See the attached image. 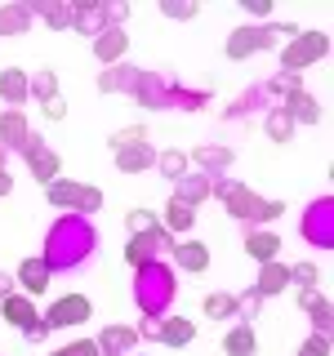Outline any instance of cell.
<instances>
[{"label":"cell","instance_id":"1","mask_svg":"<svg viewBox=\"0 0 334 356\" xmlns=\"http://www.w3.org/2000/svg\"><path fill=\"white\" fill-rule=\"evenodd\" d=\"M98 254V232L85 214H58L45 232V267L54 276H67V272H81V267Z\"/></svg>","mask_w":334,"mask_h":356},{"label":"cell","instance_id":"2","mask_svg":"<svg viewBox=\"0 0 334 356\" xmlns=\"http://www.w3.org/2000/svg\"><path fill=\"white\" fill-rule=\"evenodd\" d=\"M209 196H218L223 209H228L232 218L250 222V227H263V222L285 214V200H263V196H254L245 183H237V178H228V174L209 178Z\"/></svg>","mask_w":334,"mask_h":356},{"label":"cell","instance_id":"3","mask_svg":"<svg viewBox=\"0 0 334 356\" xmlns=\"http://www.w3.org/2000/svg\"><path fill=\"white\" fill-rule=\"evenodd\" d=\"M174 267L170 263H143L134 267V303H138L143 316H165L174 303Z\"/></svg>","mask_w":334,"mask_h":356},{"label":"cell","instance_id":"4","mask_svg":"<svg viewBox=\"0 0 334 356\" xmlns=\"http://www.w3.org/2000/svg\"><path fill=\"white\" fill-rule=\"evenodd\" d=\"M45 200L49 205L67 209V214H98L103 209V192L89 183H67V178H54V183H45Z\"/></svg>","mask_w":334,"mask_h":356},{"label":"cell","instance_id":"5","mask_svg":"<svg viewBox=\"0 0 334 356\" xmlns=\"http://www.w3.org/2000/svg\"><path fill=\"white\" fill-rule=\"evenodd\" d=\"M299 236L317 250H334V196H317L299 218Z\"/></svg>","mask_w":334,"mask_h":356},{"label":"cell","instance_id":"6","mask_svg":"<svg viewBox=\"0 0 334 356\" xmlns=\"http://www.w3.org/2000/svg\"><path fill=\"white\" fill-rule=\"evenodd\" d=\"M330 54V36L326 31H299L294 40L281 49V72H303V67H312V63H321Z\"/></svg>","mask_w":334,"mask_h":356},{"label":"cell","instance_id":"7","mask_svg":"<svg viewBox=\"0 0 334 356\" xmlns=\"http://www.w3.org/2000/svg\"><path fill=\"white\" fill-rule=\"evenodd\" d=\"M272 44H276L272 22H245V27H237L228 40H223V54H228L232 63H241V58H250V54L272 49Z\"/></svg>","mask_w":334,"mask_h":356},{"label":"cell","instance_id":"8","mask_svg":"<svg viewBox=\"0 0 334 356\" xmlns=\"http://www.w3.org/2000/svg\"><path fill=\"white\" fill-rule=\"evenodd\" d=\"M174 81L165 72H148L143 67L138 72V85H134V98H138V107H148V111H170L174 107Z\"/></svg>","mask_w":334,"mask_h":356},{"label":"cell","instance_id":"9","mask_svg":"<svg viewBox=\"0 0 334 356\" xmlns=\"http://www.w3.org/2000/svg\"><path fill=\"white\" fill-rule=\"evenodd\" d=\"M170 250H174L170 232H165V227H152V232H138V236H129V245H125V263H129V267L161 263Z\"/></svg>","mask_w":334,"mask_h":356},{"label":"cell","instance_id":"10","mask_svg":"<svg viewBox=\"0 0 334 356\" xmlns=\"http://www.w3.org/2000/svg\"><path fill=\"white\" fill-rule=\"evenodd\" d=\"M89 316H94V303H89L85 294H63V298L49 303V312L40 316V325L45 330H67V325H81Z\"/></svg>","mask_w":334,"mask_h":356},{"label":"cell","instance_id":"11","mask_svg":"<svg viewBox=\"0 0 334 356\" xmlns=\"http://www.w3.org/2000/svg\"><path fill=\"white\" fill-rule=\"evenodd\" d=\"M22 156H27V170L40 178V187H45V183H54V178H58V170H63L58 152H54L49 143L40 138V134H31V138H27V147H22Z\"/></svg>","mask_w":334,"mask_h":356},{"label":"cell","instance_id":"12","mask_svg":"<svg viewBox=\"0 0 334 356\" xmlns=\"http://www.w3.org/2000/svg\"><path fill=\"white\" fill-rule=\"evenodd\" d=\"M267 107H272V94H267V85H250L241 98H232V103L223 107V120H250V116H267Z\"/></svg>","mask_w":334,"mask_h":356},{"label":"cell","instance_id":"13","mask_svg":"<svg viewBox=\"0 0 334 356\" xmlns=\"http://www.w3.org/2000/svg\"><path fill=\"white\" fill-rule=\"evenodd\" d=\"M232 161H237V152H232V147H218V143H200V147L187 156V165H196V170H200V174H209V178L228 174V170H232Z\"/></svg>","mask_w":334,"mask_h":356},{"label":"cell","instance_id":"14","mask_svg":"<svg viewBox=\"0 0 334 356\" xmlns=\"http://www.w3.org/2000/svg\"><path fill=\"white\" fill-rule=\"evenodd\" d=\"M27 138H31L27 116H22L18 107H5V111H0V147H5V152H22Z\"/></svg>","mask_w":334,"mask_h":356},{"label":"cell","instance_id":"15","mask_svg":"<svg viewBox=\"0 0 334 356\" xmlns=\"http://www.w3.org/2000/svg\"><path fill=\"white\" fill-rule=\"evenodd\" d=\"M94 343H98V356H134V348H138V334H134L129 325H107Z\"/></svg>","mask_w":334,"mask_h":356},{"label":"cell","instance_id":"16","mask_svg":"<svg viewBox=\"0 0 334 356\" xmlns=\"http://www.w3.org/2000/svg\"><path fill=\"white\" fill-rule=\"evenodd\" d=\"M138 72H143V67H134V63H111L107 72L98 76V89H103V94H134Z\"/></svg>","mask_w":334,"mask_h":356},{"label":"cell","instance_id":"17","mask_svg":"<svg viewBox=\"0 0 334 356\" xmlns=\"http://www.w3.org/2000/svg\"><path fill=\"white\" fill-rule=\"evenodd\" d=\"M259 298H272V294H281V289H289V267L281 259H272V263H259V281L250 285Z\"/></svg>","mask_w":334,"mask_h":356},{"label":"cell","instance_id":"18","mask_svg":"<svg viewBox=\"0 0 334 356\" xmlns=\"http://www.w3.org/2000/svg\"><path fill=\"white\" fill-rule=\"evenodd\" d=\"M0 312H5V321L14 330H31L40 321V312H36V303H31L27 294H5L0 298Z\"/></svg>","mask_w":334,"mask_h":356},{"label":"cell","instance_id":"19","mask_svg":"<svg viewBox=\"0 0 334 356\" xmlns=\"http://www.w3.org/2000/svg\"><path fill=\"white\" fill-rule=\"evenodd\" d=\"M125 49H129V36H125V27H107L103 36H94V58L98 63H125Z\"/></svg>","mask_w":334,"mask_h":356},{"label":"cell","instance_id":"20","mask_svg":"<svg viewBox=\"0 0 334 356\" xmlns=\"http://www.w3.org/2000/svg\"><path fill=\"white\" fill-rule=\"evenodd\" d=\"M111 156H116V170L120 174L156 170V147H152V143H134V147H120V152H111Z\"/></svg>","mask_w":334,"mask_h":356},{"label":"cell","instance_id":"21","mask_svg":"<svg viewBox=\"0 0 334 356\" xmlns=\"http://www.w3.org/2000/svg\"><path fill=\"white\" fill-rule=\"evenodd\" d=\"M192 339H196V321L192 316H161L156 343H165V348H187Z\"/></svg>","mask_w":334,"mask_h":356},{"label":"cell","instance_id":"22","mask_svg":"<svg viewBox=\"0 0 334 356\" xmlns=\"http://www.w3.org/2000/svg\"><path fill=\"white\" fill-rule=\"evenodd\" d=\"M174 200H183V205H200V200H209V174H200V170H187L183 178L174 183Z\"/></svg>","mask_w":334,"mask_h":356},{"label":"cell","instance_id":"23","mask_svg":"<svg viewBox=\"0 0 334 356\" xmlns=\"http://www.w3.org/2000/svg\"><path fill=\"white\" fill-rule=\"evenodd\" d=\"M170 254H174V263L183 267V272H192V276H200L209 267V245H200V241H178Z\"/></svg>","mask_w":334,"mask_h":356},{"label":"cell","instance_id":"24","mask_svg":"<svg viewBox=\"0 0 334 356\" xmlns=\"http://www.w3.org/2000/svg\"><path fill=\"white\" fill-rule=\"evenodd\" d=\"M49 267H45V259H22L18 263V285L27 289V298L31 294H45V289H49Z\"/></svg>","mask_w":334,"mask_h":356},{"label":"cell","instance_id":"25","mask_svg":"<svg viewBox=\"0 0 334 356\" xmlns=\"http://www.w3.org/2000/svg\"><path fill=\"white\" fill-rule=\"evenodd\" d=\"M27 9H31V18H45L54 31L72 27V5H67V0H31Z\"/></svg>","mask_w":334,"mask_h":356},{"label":"cell","instance_id":"26","mask_svg":"<svg viewBox=\"0 0 334 356\" xmlns=\"http://www.w3.org/2000/svg\"><path fill=\"white\" fill-rule=\"evenodd\" d=\"M245 254L259 263H272L276 254H281V241H276V232H263V227H250L245 232Z\"/></svg>","mask_w":334,"mask_h":356},{"label":"cell","instance_id":"27","mask_svg":"<svg viewBox=\"0 0 334 356\" xmlns=\"http://www.w3.org/2000/svg\"><path fill=\"white\" fill-rule=\"evenodd\" d=\"M281 107L289 111V120H294V125H317V120H321V107H317V98H312L308 89H294Z\"/></svg>","mask_w":334,"mask_h":356},{"label":"cell","instance_id":"28","mask_svg":"<svg viewBox=\"0 0 334 356\" xmlns=\"http://www.w3.org/2000/svg\"><path fill=\"white\" fill-rule=\"evenodd\" d=\"M0 98H5L9 107H22L31 98V89H27V72H18V67H5L0 72Z\"/></svg>","mask_w":334,"mask_h":356},{"label":"cell","instance_id":"29","mask_svg":"<svg viewBox=\"0 0 334 356\" xmlns=\"http://www.w3.org/2000/svg\"><path fill=\"white\" fill-rule=\"evenodd\" d=\"M72 27L81 36H103L107 22H103V5H72Z\"/></svg>","mask_w":334,"mask_h":356},{"label":"cell","instance_id":"30","mask_svg":"<svg viewBox=\"0 0 334 356\" xmlns=\"http://www.w3.org/2000/svg\"><path fill=\"white\" fill-rule=\"evenodd\" d=\"M254 348H259V339H254V325H245V321L223 334V352L228 356H254Z\"/></svg>","mask_w":334,"mask_h":356},{"label":"cell","instance_id":"31","mask_svg":"<svg viewBox=\"0 0 334 356\" xmlns=\"http://www.w3.org/2000/svg\"><path fill=\"white\" fill-rule=\"evenodd\" d=\"M31 9L27 5H0V36H27Z\"/></svg>","mask_w":334,"mask_h":356},{"label":"cell","instance_id":"32","mask_svg":"<svg viewBox=\"0 0 334 356\" xmlns=\"http://www.w3.org/2000/svg\"><path fill=\"white\" fill-rule=\"evenodd\" d=\"M263 129H267V138H272V143H289V138H294V120H289L285 107H267Z\"/></svg>","mask_w":334,"mask_h":356},{"label":"cell","instance_id":"33","mask_svg":"<svg viewBox=\"0 0 334 356\" xmlns=\"http://www.w3.org/2000/svg\"><path fill=\"white\" fill-rule=\"evenodd\" d=\"M192 222H196V209L170 196V205H165V218H161V227H165V232H192Z\"/></svg>","mask_w":334,"mask_h":356},{"label":"cell","instance_id":"34","mask_svg":"<svg viewBox=\"0 0 334 356\" xmlns=\"http://www.w3.org/2000/svg\"><path fill=\"white\" fill-rule=\"evenodd\" d=\"M187 170H192V165H187V152H178V147H170V152H156V174L161 178H183Z\"/></svg>","mask_w":334,"mask_h":356},{"label":"cell","instance_id":"35","mask_svg":"<svg viewBox=\"0 0 334 356\" xmlns=\"http://www.w3.org/2000/svg\"><path fill=\"white\" fill-rule=\"evenodd\" d=\"M27 89H31V98H36V103L45 107L49 98H58V72H49V67H45V72L27 76Z\"/></svg>","mask_w":334,"mask_h":356},{"label":"cell","instance_id":"36","mask_svg":"<svg viewBox=\"0 0 334 356\" xmlns=\"http://www.w3.org/2000/svg\"><path fill=\"white\" fill-rule=\"evenodd\" d=\"M308 316H312V334H321V339L334 334V303L330 298H317V303L308 307Z\"/></svg>","mask_w":334,"mask_h":356},{"label":"cell","instance_id":"37","mask_svg":"<svg viewBox=\"0 0 334 356\" xmlns=\"http://www.w3.org/2000/svg\"><path fill=\"white\" fill-rule=\"evenodd\" d=\"M205 316H214V321H228V316H237V294H228V289L209 294V298H205Z\"/></svg>","mask_w":334,"mask_h":356},{"label":"cell","instance_id":"38","mask_svg":"<svg viewBox=\"0 0 334 356\" xmlns=\"http://www.w3.org/2000/svg\"><path fill=\"white\" fill-rule=\"evenodd\" d=\"M161 14H165V18L187 22V18H196V14H200V5H196V0H161Z\"/></svg>","mask_w":334,"mask_h":356},{"label":"cell","instance_id":"39","mask_svg":"<svg viewBox=\"0 0 334 356\" xmlns=\"http://www.w3.org/2000/svg\"><path fill=\"white\" fill-rule=\"evenodd\" d=\"M209 103V89H174V107L183 111H200Z\"/></svg>","mask_w":334,"mask_h":356},{"label":"cell","instance_id":"40","mask_svg":"<svg viewBox=\"0 0 334 356\" xmlns=\"http://www.w3.org/2000/svg\"><path fill=\"white\" fill-rule=\"evenodd\" d=\"M317 281H321L317 263H294V267H289V285H299V289H317Z\"/></svg>","mask_w":334,"mask_h":356},{"label":"cell","instance_id":"41","mask_svg":"<svg viewBox=\"0 0 334 356\" xmlns=\"http://www.w3.org/2000/svg\"><path fill=\"white\" fill-rule=\"evenodd\" d=\"M263 85H267V94H272V98H276V94H285V98H289L294 89H303V81H299L294 72H276L272 81H263Z\"/></svg>","mask_w":334,"mask_h":356},{"label":"cell","instance_id":"42","mask_svg":"<svg viewBox=\"0 0 334 356\" xmlns=\"http://www.w3.org/2000/svg\"><path fill=\"white\" fill-rule=\"evenodd\" d=\"M134 143H148V129H143V125H125V129H116V134H111V152L134 147Z\"/></svg>","mask_w":334,"mask_h":356},{"label":"cell","instance_id":"43","mask_svg":"<svg viewBox=\"0 0 334 356\" xmlns=\"http://www.w3.org/2000/svg\"><path fill=\"white\" fill-rule=\"evenodd\" d=\"M259 303H263V298L254 294V289H245V294L237 298V316L245 321V325H250V321H259Z\"/></svg>","mask_w":334,"mask_h":356},{"label":"cell","instance_id":"44","mask_svg":"<svg viewBox=\"0 0 334 356\" xmlns=\"http://www.w3.org/2000/svg\"><path fill=\"white\" fill-rule=\"evenodd\" d=\"M125 18H129L125 0H107V5H103V22H107V27H125Z\"/></svg>","mask_w":334,"mask_h":356},{"label":"cell","instance_id":"45","mask_svg":"<svg viewBox=\"0 0 334 356\" xmlns=\"http://www.w3.org/2000/svg\"><path fill=\"white\" fill-rule=\"evenodd\" d=\"M152 227H161V218H156L152 209H134V214H129V236H138V232H152Z\"/></svg>","mask_w":334,"mask_h":356},{"label":"cell","instance_id":"46","mask_svg":"<svg viewBox=\"0 0 334 356\" xmlns=\"http://www.w3.org/2000/svg\"><path fill=\"white\" fill-rule=\"evenodd\" d=\"M299 356H330V339H321V334H308V339L299 343Z\"/></svg>","mask_w":334,"mask_h":356},{"label":"cell","instance_id":"47","mask_svg":"<svg viewBox=\"0 0 334 356\" xmlns=\"http://www.w3.org/2000/svg\"><path fill=\"white\" fill-rule=\"evenodd\" d=\"M54 356H98V343L94 339H76V343H67V348H58Z\"/></svg>","mask_w":334,"mask_h":356},{"label":"cell","instance_id":"48","mask_svg":"<svg viewBox=\"0 0 334 356\" xmlns=\"http://www.w3.org/2000/svg\"><path fill=\"white\" fill-rule=\"evenodd\" d=\"M134 334H138V339H156V334H161V316H148Z\"/></svg>","mask_w":334,"mask_h":356},{"label":"cell","instance_id":"49","mask_svg":"<svg viewBox=\"0 0 334 356\" xmlns=\"http://www.w3.org/2000/svg\"><path fill=\"white\" fill-rule=\"evenodd\" d=\"M45 116H49V120H63L67 116V103H63V98H49V103H45Z\"/></svg>","mask_w":334,"mask_h":356},{"label":"cell","instance_id":"50","mask_svg":"<svg viewBox=\"0 0 334 356\" xmlns=\"http://www.w3.org/2000/svg\"><path fill=\"white\" fill-rule=\"evenodd\" d=\"M245 9H250L254 18H267L272 14V0H245Z\"/></svg>","mask_w":334,"mask_h":356},{"label":"cell","instance_id":"51","mask_svg":"<svg viewBox=\"0 0 334 356\" xmlns=\"http://www.w3.org/2000/svg\"><path fill=\"white\" fill-rule=\"evenodd\" d=\"M317 298H321V294H317V289H299V307H303V312H308L312 303H317Z\"/></svg>","mask_w":334,"mask_h":356},{"label":"cell","instance_id":"52","mask_svg":"<svg viewBox=\"0 0 334 356\" xmlns=\"http://www.w3.org/2000/svg\"><path fill=\"white\" fill-rule=\"evenodd\" d=\"M9 192H14V178H9V170L0 165V196H9Z\"/></svg>","mask_w":334,"mask_h":356},{"label":"cell","instance_id":"53","mask_svg":"<svg viewBox=\"0 0 334 356\" xmlns=\"http://www.w3.org/2000/svg\"><path fill=\"white\" fill-rule=\"evenodd\" d=\"M22 334H27V343H40V339H45V334H49V330H45L40 321H36V325H31V330H22Z\"/></svg>","mask_w":334,"mask_h":356}]
</instances>
